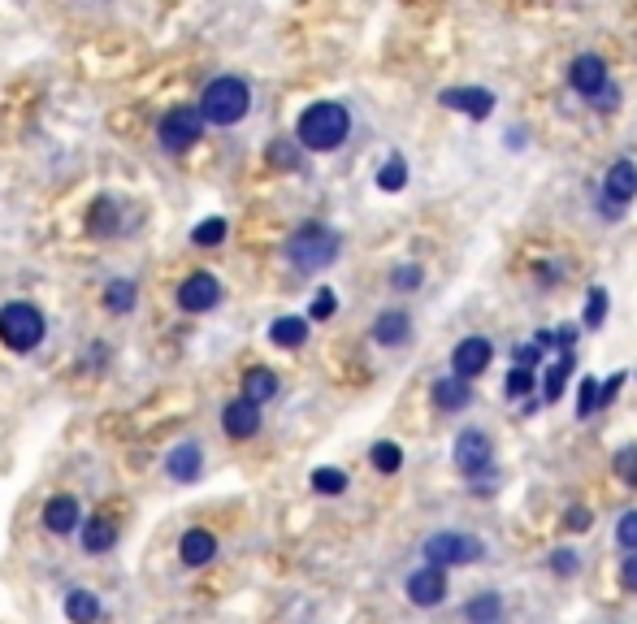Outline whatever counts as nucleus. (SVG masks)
I'll return each instance as SVG.
<instances>
[{
    "label": "nucleus",
    "mask_w": 637,
    "mask_h": 624,
    "mask_svg": "<svg viewBox=\"0 0 637 624\" xmlns=\"http://www.w3.org/2000/svg\"><path fill=\"white\" fill-rule=\"evenodd\" d=\"M347 130H351L347 104L321 100V104H308V109L299 113L295 143H299V148H308V152H334V148H343Z\"/></svg>",
    "instance_id": "obj_1"
},
{
    "label": "nucleus",
    "mask_w": 637,
    "mask_h": 624,
    "mask_svg": "<svg viewBox=\"0 0 637 624\" xmlns=\"http://www.w3.org/2000/svg\"><path fill=\"white\" fill-rule=\"evenodd\" d=\"M247 109H252V91H247L243 78H213V83L204 87V96H200V113H204V122H213V126H234V122H243Z\"/></svg>",
    "instance_id": "obj_2"
},
{
    "label": "nucleus",
    "mask_w": 637,
    "mask_h": 624,
    "mask_svg": "<svg viewBox=\"0 0 637 624\" xmlns=\"http://www.w3.org/2000/svg\"><path fill=\"white\" fill-rule=\"evenodd\" d=\"M334 256H338V234L317 226V221H312V226H299L291 239H286V260L304 273H317L325 265H334Z\"/></svg>",
    "instance_id": "obj_3"
},
{
    "label": "nucleus",
    "mask_w": 637,
    "mask_h": 624,
    "mask_svg": "<svg viewBox=\"0 0 637 624\" xmlns=\"http://www.w3.org/2000/svg\"><path fill=\"white\" fill-rule=\"evenodd\" d=\"M48 325H44V312L35 304H22V299H13V304L0 308V338H5L9 351H35L44 343Z\"/></svg>",
    "instance_id": "obj_4"
},
{
    "label": "nucleus",
    "mask_w": 637,
    "mask_h": 624,
    "mask_svg": "<svg viewBox=\"0 0 637 624\" xmlns=\"http://www.w3.org/2000/svg\"><path fill=\"white\" fill-rule=\"evenodd\" d=\"M421 555H425V564H434V568H464V564H477V559L486 555V546H481V538H473V533L442 529L434 538H425Z\"/></svg>",
    "instance_id": "obj_5"
},
{
    "label": "nucleus",
    "mask_w": 637,
    "mask_h": 624,
    "mask_svg": "<svg viewBox=\"0 0 637 624\" xmlns=\"http://www.w3.org/2000/svg\"><path fill=\"white\" fill-rule=\"evenodd\" d=\"M200 135H204V113L191 109V104H178V109H169V113L161 117V126H156V139H161L165 152H187Z\"/></svg>",
    "instance_id": "obj_6"
},
{
    "label": "nucleus",
    "mask_w": 637,
    "mask_h": 624,
    "mask_svg": "<svg viewBox=\"0 0 637 624\" xmlns=\"http://www.w3.org/2000/svg\"><path fill=\"white\" fill-rule=\"evenodd\" d=\"M455 468L473 481L494 468V442L486 429H460V438H455Z\"/></svg>",
    "instance_id": "obj_7"
},
{
    "label": "nucleus",
    "mask_w": 637,
    "mask_h": 624,
    "mask_svg": "<svg viewBox=\"0 0 637 624\" xmlns=\"http://www.w3.org/2000/svg\"><path fill=\"white\" fill-rule=\"evenodd\" d=\"M221 304V282H217V273H208V269H200V273H191V278H182V286H178V308L182 312H213Z\"/></svg>",
    "instance_id": "obj_8"
},
{
    "label": "nucleus",
    "mask_w": 637,
    "mask_h": 624,
    "mask_svg": "<svg viewBox=\"0 0 637 624\" xmlns=\"http://www.w3.org/2000/svg\"><path fill=\"white\" fill-rule=\"evenodd\" d=\"M403 590H408V603H412V607H442V603H447V594H451L447 568H434V564L416 568Z\"/></svg>",
    "instance_id": "obj_9"
},
{
    "label": "nucleus",
    "mask_w": 637,
    "mask_h": 624,
    "mask_svg": "<svg viewBox=\"0 0 637 624\" xmlns=\"http://www.w3.org/2000/svg\"><path fill=\"white\" fill-rule=\"evenodd\" d=\"M490 360H494V347L486 343V338H460L451 351V373L460 377V382H473V377H481L490 369Z\"/></svg>",
    "instance_id": "obj_10"
},
{
    "label": "nucleus",
    "mask_w": 637,
    "mask_h": 624,
    "mask_svg": "<svg viewBox=\"0 0 637 624\" xmlns=\"http://www.w3.org/2000/svg\"><path fill=\"white\" fill-rule=\"evenodd\" d=\"M637 195V165L633 161H616L603 178V213L620 217V204H629Z\"/></svg>",
    "instance_id": "obj_11"
},
{
    "label": "nucleus",
    "mask_w": 637,
    "mask_h": 624,
    "mask_svg": "<svg viewBox=\"0 0 637 624\" xmlns=\"http://www.w3.org/2000/svg\"><path fill=\"white\" fill-rule=\"evenodd\" d=\"M568 83L577 87L581 96L598 100V96H603V91L611 87V83H607V61L594 57V52H581V57L572 61V70H568Z\"/></svg>",
    "instance_id": "obj_12"
},
{
    "label": "nucleus",
    "mask_w": 637,
    "mask_h": 624,
    "mask_svg": "<svg viewBox=\"0 0 637 624\" xmlns=\"http://www.w3.org/2000/svg\"><path fill=\"white\" fill-rule=\"evenodd\" d=\"M200 468H204V447H200V442H178V447L165 455V477L178 481V486H187V481L200 477Z\"/></svg>",
    "instance_id": "obj_13"
},
{
    "label": "nucleus",
    "mask_w": 637,
    "mask_h": 624,
    "mask_svg": "<svg viewBox=\"0 0 637 624\" xmlns=\"http://www.w3.org/2000/svg\"><path fill=\"white\" fill-rule=\"evenodd\" d=\"M221 429H226L234 442L256 438V434H260V408H256L252 399H234V403H226V412H221Z\"/></svg>",
    "instance_id": "obj_14"
},
{
    "label": "nucleus",
    "mask_w": 637,
    "mask_h": 624,
    "mask_svg": "<svg viewBox=\"0 0 637 624\" xmlns=\"http://www.w3.org/2000/svg\"><path fill=\"white\" fill-rule=\"evenodd\" d=\"M78 525H83V512H78L74 494H57V499H48V507H44V529L48 533L65 538V533H74Z\"/></svg>",
    "instance_id": "obj_15"
},
{
    "label": "nucleus",
    "mask_w": 637,
    "mask_h": 624,
    "mask_svg": "<svg viewBox=\"0 0 637 624\" xmlns=\"http://www.w3.org/2000/svg\"><path fill=\"white\" fill-rule=\"evenodd\" d=\"M412 338V317L403 308H386L382 317L373 321V343L377 347H403Z\"/></svg>",
    "instance_id": "obj_16"
},
{
    "label": "nucleus",
    "mask_w": 637,
    "mask_h": 624,
    "mask_svg": "<svg viewBox=\"0 0 637 624\" xmlns=\"http://www.w3.org/2000/svg\"><path fill=\"white\" fill-rule=\"evenodd\" d=\"M442 104L447 109H460V113H468V117H490V109H494V96L486 87H451V91H442Z\"/></svg>",
    "instance_id": "obj_17"
},
{
    "label": "nucleus",
    "mask_w": 637,
    "mask_h": 624,
    "mask_svg": "<svg viewBox=\"0 0 637 624\" xmlns=\"http://www.w3.org/2000/svg\"><path fill=\"white\" fill-rule=\"evenodd\" d=\"M178 555H182V564H187V568H204V564H213V559H217V538L208 529H187V533H182V542H178Z\"/></svg>",
    "instance_id": "obj_18"
},
{
    "label": "nucleus",
    "mask_w": 637,
    "mask_h": 624,
    "mask_svg": "<svg viewBox=\"0 0 637 624\" xmlns=\"http://www.w3.org/2000/svg\"><path fill=\"white\" fill-rule=\"evenodd\" d=\"M429 399H434L438 412H460L468 408V399H473V390H468V382H460V377H438L434 386H429Z\"/></svg>",
    "instance_id": "obj_19"
},
{
    "label": "nucleus",
    "mask_w": 637,
    "mask_h": 624,
    "mask_svg": "<svg viewBox=\"0 0 637 624\" xmlns=\"http://www.w3.org/2000/svg\"><path fill=\"white\" fill-rule=\"evenodd\" d=\"M65 616H70V624H104V603L83 585H74L65 594Z\"/></svg>",
    "instance_id": "obj_20"
},
{
    "label": "nucleus",
    "mask_w": 637,
    "mask_h": 624,
    "mask_svg": "<svg viewBox=\"0 0 637 624\" xmlns=\"http://www.w3.org/2000/svg\"><path fill=\"white\" fill-rule=\"evenodd\" d=\"M83 546H87V555L113 551V546H117V525H113L109 516H91L87 525H83Z\"/></svg>",
    "instance_id": "obj_21"
},
{
    "label": "nucleus",
    "mask_w": 637,
    "mask_h": 624,
    "mask_svg": "<svg viewBox=\"0 0 637 624\" xmlns=\"http://www.w3.org/2000/svg\"><path fill=\"white\" fill-rule=\"evenodd\" d=\"M273 347H304L308 343V321L304 317H278L269 325Z\"/></svg>",
    "instance_id": "obj_22"
},
{
    "label": "nucleus",
    "mask_w": 637,
    "mask_h": 624,
    "mask_svg": "<svg viewBox=\"0 0 637 624\" xmlns=\"http://www.w3.org/2000/svg\"><path fill=\"white\" fill-rule=\"evenodd\" d=\"M273 395H278V373H273V369H252L243 377V399H252L256 408H260V403H269Z\"/></svg>",
    "instance_id": "obj_23"
},
{
    "label": "nucleus",
    "mask_w": 637,
    "mask_h": 624,
    "mask_svg": "<svg viewBox=\"0 0 637 624\" xmlns=\"http://www.w3.org/2000/svg\"><path fill=\"white\" fill-rule=\"evenodd\" d=\"M499 616H503V598L494 590H486V594H477V598H468V603H464V620L468 624H494Z\"/></svg>",
    "instance_id": "obj_24"
},
{
    "label": "nucleus",
    "mask_w": 637,
    "mask_h": 624,
    "mask_svg": "<svg viewBox=\"0 0 637 624\" xmlns=\"http://www.w3.org/2000/svg\"><path fill=\"white\" fill-rule=\"evenodd\" d=\"M369 460H373L377 473L390 477V473H399V468H403V451H399V442H373Z\"/></svg>",
    "instance_id": "obj_25"
},
{
    "label": "nucleus",
    "mask_w": 637,
    "mask_h": 624,
    "mask_svg": "<svg viewBox=\"0 0 637 624\" xmlns=\"http://www.w3.org/2000/svg\"><path fill=\"white\" fill-rule=\"evenodd\" d=\"M568 373H572V351H564V360H559L555 369H546V386H542V399H546V403H555L559 395H564Z\"/></svg>",
    "instance_id": "obj_26"
},
{
    "label": "nucleus",
    "mask_w": 637,
    "mask_h": 624,
    "mask_svg": "<svg viewBox=\"0 0 637 624\" xmlns=\"http://www.w3.org/2000/svg\"><path fill=\"white\" fill-rule=\"evenodd\" d=\"M104 308H109V312H130V308H135V286H130L126 278L109 282V291H104Z\"/></svg>",
    "instance_id": "obj_27"
},
{
    "label": "nucleus",
    "mask_w": 637,
    "mask_h": 624,
    "mask_svg": "<svg viewBox=\"0 0 637 624\" xmlns=\"http://www.w3.org/2000/svg\"><path fill=\"white\" fill-rule=\"evenodd\" d=\"M312 490L330 494V499H334V494L347 490V473H343V468H317V473H312Z\"/></svg>",
    "instance_id": "obj_28"
},
{
    "label": "nucleus",
    "mask_w": 637,
    "mask_h": 624,
    "mask_svg": "<svg viewBox=\"0 0 637 624\" xmlns=\"http://www.w3.org/2000/svg\"><path fill=\"white\" fill-rule=\"evenodd\" d=\"M403 182H408V165H403V156H390L382 165V174H377V187L382 191H403Z\"/></svg>",
    "instance_id": "obj_29"
},
{
    "label": "nucleus",
    "mask_w": 637,
    "mask_h": 624,
    "mask_svg": "<svg viewBox=\"0 0 637 624\" xmlns=\"http://www.w3.org/2000/svg\"><path fill=\"white\" fill-rule=\"evenodd\" d=\"M221 239H226V221H221V217H208V221H200V226L191 230L195 247H217Z\"/></svg>",
    "instance_id": "obj_30"
},
{
    "label": "nucleus",
    "mask_w": 637,
    "mask_h": 624,
    "mask_svg": "<svg viewBox=\"0 0 637 624\" xmlns=\"http://www.w3.org/2000/svg\"><path fill=\"white\" fill-rule=\"evenodd\" d=\"M603 321H607V291L594 286V291L585 295V330H598Z\"/></svg>",
    "instance_id": "obj_31"
},
{
    "label": "nucleus",
    "mask_w": 637,
    "mask_h": 624,
    "mask_svg": "<svg viewBox=\"0 0 637 624\" xmlns=\"http://www.w3.org/2000/svg\"><path fill=\"white\" fill-rule=\"evenodd\" d=\"M616 477L624 481L629 490H637V447H624V451H616Z\"/></svg>",
    "instance_id": "obj_32"
},
{
    "label": "nucleus",
    "mask_w": 637,
    "mask_h": 624,
    "mask_svg": "<svg viewBox=\"0 0 637 624\" xmlns=\"http://www.w3.org/2000/svg\"><path fill=\"white\" fill-rule=\"evenodd\" d=\"M533 386H538L533 369H520V364H516V369L507 373V395H512V399H529V390H533Z\"/></svg>",
    "instance_id": "obj_33"
},
{
    "label": "nucleus",
    "mask_w": 637,
    "mask_h": 624,
    "mask_svg": "<svg viewBox=\"0 0 637 624\" xmlns=\"http://www.w3.org/2000/svg\"><path fill=\"white\" fill-rule=\"evenodd\" d=\"M616 542H620V551H637V512H624L620 516V525H616Z\"/></svg>",
    "instance_id": "obj_34"
},
{
    "label": "nucleus",
    "mask_w": 637,
    "mask_h": 624,
    "mask_svg": "<svg viewBox=\"0 0 637 624\" xmlns=\"http://www.w3.org/2000/svg\"><path fill=\"white\" fill-rule=\"evenodd\" d=\"M334 308H338V299H334V291H330V286H321V291L317 295H312V321H330L334 317Z\"/></svg>",
    "instance_id": "obj_35"
},
{
    "label": "nucleus",
    "mask_w": 637,
    "mask_h": 624,
    "mask_svg": "<svg viewBox=\"0 0 637 624\" xmlns=\"http://www.w3.org/2000/svg\"><path fill=\"white\" fill-rule=\"evenodd\" d=\"M421 265H399L395 273H390V286H395V291H416V286H421Z\"/></svg>",
    "instance_id": "obj_36"
},
{
    "label": "nucleus",
    "mask_w": 637,
    "mask_h": 624,
    "mask_svg": "<svg viewBox=\"0 0 637 624\" xmlns=\"http://www.w3.org/2000/svg\"><path fill=\"white\" fill-rule=\"evenodd\" d=\"M598 408V377H581V395H577V416H594Z\"/></svg>",
    "instance_id": "obj_37"
},
{
    "label": "nucleus",
    "mask_w": 637,
    "mask_h": 624,
    "mask_svg": "<svg viewBox=\"0 0 637 624\" xmlns=\"http://www.w3.org/2000/svg\"><path fill=\"white\" fill-rule=\"evenodd\" d=\"M577 568H581V559H577V551H555L551 555V572H559V577H577Z\"/></svg>",
    "instance_id": "obj_38"
},
{
    "label": "nucleus",
    "mask_w": 637,
    "mask_h": 624,
    "mask_svg": "<svg viewBox=\"0 0 637 624\" xmlns=\"http://www.w3.org/2000/svg\"><path fill=\"white\" fill-rule=\"evenodd\" d=\"M590 512H585V507H568V512H564V529H572V533H585V529H590Z\"/></svg>",
    "instance_id": "obj_39"
},
{
    "label": "nucleus",
    "mask_w": 637,
    "mask_h": 624,
    "mask_svg": "<svg viewBox=\"0 0 637 624\" xmlns=\"http://www.w3.org/2000/svg\"><path fill=\"white\" fill-rule=\"evenodd\" d=\"M624 382H629V377H624V373H611L607 382H603V390H598V408H607V403L620 395V386H624Z\"/></svg>",
    "instance_id": "obj_40"
},
{
    "label": "nucleus",
    "mask_w": 637,
    "mask_h": 624,
    "mask_svg": "<svg viewBox=\"0 0 637 624\" xmlns=\"http://www.w3.org/2000/svg\"><path fill=\"white\" fill-rule=\"evenodd\" d=\"M620 585L629 594H637V551L633 555H624V568H620Z\"/></svg>",
    "instance_id": "obj_41"
},
{
    "label": "nucleus",
    "mask_w": 637,
    "mask_h": 624,
    "mask_svg": "<svg viewBox=\"0 0 637 624\" xmlns=\"http://www.w3.org/2000/svg\"><path fill=\"white\" fill-rule=\"evenodd\" d=\"M538 360H542V347H538V343H533V347H529V343L516 347V364H520V369H533Z\"/></svg>",
    "instance_id": "obj_42"
},
{
    "label": "nucleus",
    "mask_w": 637,
    "mask_h": 624,
    "mask_svg": "<svg viewBox=\"0 0 637 624\" xmlns=\"http://www.w3.org/2000/svg\"><path fill=\"white\" fill-rule=\"evenodd\" d=\"M555 343H559V347H572V343H577V325H559V330H555Z\"/></svg>",
    "instance_id": "obj_43"
},
{
    "label": "nucleus",
    "mask_w": 637,
    "mask_h": 624,
    "mask_svg": "<svg viewBox=\"0 0 637 624\" xmlns=\"http://www.w3.org/2000/svg\"><path fill=\"white\" fill-rule=\"evenodd\" d=\"M273 161H278V165H295V152L291 148H273Z\"/></svg>",
    "instance_id": "obj_44"
},
{
    "label": "nucleus",
    "mask_w": 637,
    "mask_h": 624,
    "mask_svg": "<svg viewBox=\"0 0 637 624\" xmlns=\"http://www.w3.org/2000/svg\"><path fill=\"white\" fill-rule=\"evenodd\" d=\"M533 343H538V347L546 351V347H551V343H555V334H551V330H538V338H533Z\"/></svg>",
    "instance_id": "obj_45"
}]
</instances>
